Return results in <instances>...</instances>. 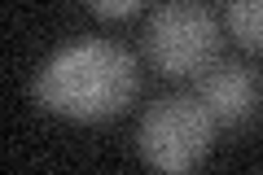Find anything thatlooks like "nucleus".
I'll return each instance as SVG.
<instances>
[{
	"label": "nucleus",
	"mask_w": 263,
	"mask_h": 175,
	"mask_svg": "<svg viewBox=\"0 0 263 175\" xmlns=\"http://www.w3.org/2000/svg\"><path fill=\"white\" fill-rule=\"evenodd\" d=\"M141 88L136 57L114 40H75L35 70V105L70 123H105L123 114Z\"/></svg>",
	"instance_id": "nucleus-1"
},
{
	"label": "nucleus",
	"mask_w": 263,
	"mask_h": 175,
	"mask_svg": "<svg viewBox=\"0 0 263 175\" xmlns=\"http://www.w3.org/2000/svg\"><path fill=\"white\" fill-rule=\"evenodd\" d=\"M224 53V27L202 0H167L145 22V57L167 79H202Z\"/></svg>",
	"instance_id": "nucleus-2"
},
{
	"label": "nucleus",
	"mask_w": 263,
	"mask_h": 175,
	"mask_svg": "<svg viewBox=\"0 0 263 175\" xmlns=\"http://www.w3.org/2000/svg\"><path fill=\"white\" fill-rule=\"evenodd\" d=\"M215 114L206 110V101L193 92H176L154 101L141 114V127H136V149H141L145 166L167 175H184L197 171L206 162L211 145H215Z\"/></svg>",
	"instance_id": "nucleus-3"
},
{
	"label": "nucleus",
	"mask_w": 263,
	"mask_h": 175,
	"mask_svg": "<svg viewBox=\"0 0 263 175\" xmlns=\"http://www.w3.org/2000/svg\"><path fill=\"white\" fill-rule=\"evenodd\" d=\"M197 96L206 101V110L215 114L219 127H246L254 114L263 110V83L250 66L228 62V66H211L197 79Z\"/></svg>",
	"instance_id": "nucleus-4"
},
{
	"label": "nucleus",
	"mask_w": 263,
	"mask_h": 175,
	"mask_svg": "<svg viewBox=\"0 0 263 175\" xmlns=\"http://www.w3.org/2000/svg\"><path fill=\"white\" fill-rule=\"evenodd\" d=\"M228 35L246 53H263V0H228Z\"/></svg>",
	"instance_id": "nucleus-5"
},
{
	"label": "nucleus",
	"mask_w": 263,
	"mask_h": 175,
	"mask_svg": "<svg viewBox=\"0 0 263 175\" xmlns=\"http://www.w3.org/2000/svg\"><path fill=\"white\" fill-rule=\"evenodd\" d=\"M84 5L105 22H123V18H132V13L145 9V0H84Z\"/></svg>",
	"instance_id": "nucleus-6"
}]
</instances>
